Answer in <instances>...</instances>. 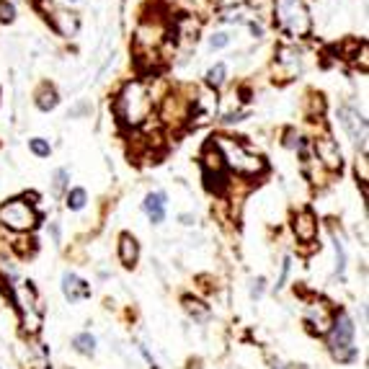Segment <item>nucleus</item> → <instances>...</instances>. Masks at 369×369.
Returning <instances> with one entry per match:
<instances>
[{"instance_id":"3","label":"nucleus","mask_w":369,"mask_h":369,"mask_svg":"<svg viewBox=\"0 0 369 369\" xmlns=\"http://www.w3.org/2000/svg\"><path fill=\"white\" fill-rule=\"evenodd\" d=\"M274 23L289 39H308L313 31V16L305 0H274Z\"/></svg>"},{"instance_id":"8","label":"nucleus","mask_w":369,"mask_h":369,"mask_svg":"<svg viewBox=\"0 0 369 369\" xmlns=\"http://www.w3.org/2000/svg\"><path fill=\"white\" fill-rule=\"evenodd\" d=\"M313 158L325 174H341V168H344V152L328 132L313 140Z\"/></svg>"},{"instance_id":"18","label":"nucleus","mask_w":369,"mask_h":369,"mask_svg":"<svg viewBox=\"0 0 369 369\" xmlns=\"http://www.w3.org/2000/svg\"><path fill=\"white\" fill-rule=\"evenodd\" d=\"M227 83V65L225 62H214L210 70H207V75H204V85L212 88V91H217L222 85Z\"/></svg>"},{"instance_id":"7","label":"nucleus","mask_w":369,"mask_h":369,"mask_svg":"<svg viewBox=\"0 0 369 369\" xmlns=\"http://www.w3.org/2000/svg\"><path fill=\"white\" fill-rule=\"evenodd\" d=\"M11 294H13V302L21 310L23 328L29 333H37L39 325H42V308H39V294L34 289V284L31 282H21V286Z\"/></svg>"},{"instance_id":"15","label":"nucleus","mask_w":369,"mask_h":369,"mask_svg":"<svg viewBox=\"0 0 369 369\" xmlns=\"http://www.w3.org/2000/svg\"><path fill=\"white\" fill-rule=\"evenodd\" d=\"M62 294H65V300L68 302H80V300H85V297H91V286L85 284L80 277L68 272L62 277Z\"/></svg>"},{"instance_id":"24","label":"nucleus","mask_w":369,"mask_h":369,"mask_svg":"<svg viewBox=\"0 0 369 369\" xmlns=\"http://www.w3.org/2000/svg\"><path fill=\"white\" fill-rule=\"evenodd\" d=\"M16 21V6L11 0H0V23H13Z\"/></svg>"},{"instance_id":"16","label":"nucleus","mask_w":369,"mask_h":369,"mask_svg":"<svg viewBox=\"0 0 369 369\" xmlns=\"http://www.w3.org/2000/svg\"><path fill=\"white\" fill-rule=\"evenodd\" d=\"M116 250H119V261L127 266V269H132V266L140 261V243H137V238L132 233H121L119 235Z\"/></svg>"},{"instance_id":"10","label":"nucleus","mask_w":369,"mask_h":369,"mask_svg":"<svg viewBox=\"0 0 369 369\" xmlns=\"http://www.w3.org/2000/svg\"><path fill=\"white\" fill-rule=\"evenodd\" d=\"M292 233L297 238L300 246L310 248L317 243V235H320V222H317V214L310 207H302L292 214Z\"/></svg>"},{"instance_id":"29","label":"nucleus","mask_w":369,"mask_h":369,"mask_svg":"<svg viewBox=\"0 0 369 369\" xmlns=\"http://www.w3.org/2000/svg\"><path fill=\"white\" fill-rule=\"evenodd\" d=\"M289 269H292V258L286 256L284 261H282V274H279V282H277V289H282V286L286 284V277H289Z\"/></svg>"},{"instance_id":"23","label":"nucleus","mask_w":369,"mask_h":369,"mask_svg":"<svg viewBox=\"0 0 369 369\" xmlns=\"http://www.w3.org/2000/svg\"><path fill=\"white\" fill-rule=\"evenodd\" d=\"M356 179L362 181L364 199H367V181H369V163H367V152H362V158L356 160Z\"/></svg>"},{"instance_id":"1","label":"nucleus","mask_w":369,"mask_h":369,"mask_svg":"<svg viewBox=\"0 0 369 369\" xmlns=\"http://www.w3.org/2000/svg\"><path fill=\"white\" fill-rule=\"evenodd\" d=\"M155 104H158V98H155L152 85L147 80H143V78H135V80H127L121 85L119 93L114 96L111 109L121 127L143 129L152 119Z\"/></svg>"},{"instance_id":"6","label":"nucleus","mask_w":369,"mask_h":369,"mask_svg":"<svg viewBox=\"0 0 369 369\" xmlns=\"http://www.w3.org/2000/svg\"><path fill=\"white\" fill-rule=\"evenodd\" d=\"M202 174L207 179V186L214 188L217 194H222L227 186H230V174H227L225 163H222V155L214 147V143H207L202 150Z\"/></svg>"},{"instance_id":"22","label":"nucleus","mask_w":369,"mask_h":369,"mask_svg":"<svg viewBox=\"0 0 369 369\" xmlns=\"http://www.w3.org/2000/svg\"><path fill=\"white\" fill-rule=\"evenodd\" d=\"M68 181H70V171L68 168H57L52 176V191L54 194H62L65 188H68Z\"/></svg>"},{"instance_id":"17","label":"nucleus","mask_w":369,"mask_h":369,"mask_svg":"<svg viewBox=\"0 0 369 369\" xmlns=\"http://www.w3.org/2000/svg\"><path fill=\"white\" fill-rule=\"evenodd\" d=\"M34 104H37L39 111H52V109H57V104H60V93H57L54 85L42 83L37 88V93H34Z\"/></svg>"},{"instance_id":"12","label":"nucleus","mask_w":369,"mask_h":369,"mask_svg":"<svg viewBox=\"0 0 369 369\" xmlns=\"http://www.w3.org/2000/svg\"><path fill=\"white\" fill-rule=\"evenodd\" d=\"M47 18H49V26L54 29V34H60L62 39H73L78 34V29H80L78 13H73L68 8H54L52 3H49Z\"/></svg>"},{"instance_id":"21","label":"nucleus","mask_w":369,"mask_h":369,"mask_svg":"<svg viewBox=\"0 0 369 369\" xmlns=\"http://www.w3.org/2000/svg\"><path fill=\"white\" fill-rule=\"evenodd\" d=\"M29 150L37 155V158H49V152H52V145L47 143L44 137H34L29 140Z\"/></svg>"},{"instance_id":"4","label":"nucleus","mask_w":369,"mask_h":369,"mask_svg":"<svg viewBox=\"0 0 369 369\" xmlns=\"http://www.w3.org/2000/svg\"><path fill=\"white\" fill-rule=\"evenodd\" d=\"M0 225L18 235H26L31 233V230H37L39 212L37 207H34V202H29L26 196H16V199L3 202L0 204Z\"/></svg>"},{"instance_id":"13","label":"nucleus","mask_w":369,"mask_h":369,"mask_svg":"<svg viewBox=\"0 0 369 369\" xmlns=\"http://www.w3.org/2000/svg\"><path fill=\"white\" fill-rule=\"evenodd\" d=\"M333 313L331 308H328V302H323V300H317V302H313L308 308V313H305V320H308V325H310V331L313 333H328V328H331V323H333Z\"/></svg>"},{"instance_id":"25","label":"nucleus","mask_w":369,"mask_h":369,"mask_svg":"<svg viewBox=\"0 0 369 369\" xmlns=\"http://www.w3.org/2000/svg\"><path fill=\"white\" fill-rule=\"evenodd\" d=\"M230 42H233V37H230L227 31H214V34L210 37V47H212V49H225Z\"/></svg>"},{"instance_id":"32","label":"nucleus","mask_w":369,"mask_h":369,"mask_svg":"<svg viewBox=\"0 0 369 369\" xmlns=\"http://www.w3.org/2000/svg\"><path fill=\"white\" fill-rule=\"evenodd\" d=\"M179 219H181V225H194V222H196L194 214H181Z\"/></svg>"},{"instance_id":"2","label":"nucleus","mask_w":369,"mask_h":369,"mask_svg":"<svg viewBox=\"0 0 369 369\" xmlns=\"http://www.w3.org/2000/svg\"><path fill=\"white\" fill-rule=\"evenodd\" d=\"M212 143H214V147L222 155L227 174H235L241 179H258V176L266 174V160L258 152L250 150L243 140L230 135H217L212 137Z\"/></svg>"},{"instance_id":"20","label":"nucleus","mask_w":369,"mask_h":369,"mask_svg":"<svg viewBox=\"0 0 369 369\" xmlns=\"http://www.w3.org/2000/svg\"><path fill=\"white\" fill-rule=\"evenodd\" d=\"M73 346L80 354H93L96 351V339H93L91 333H78L75 339H73Z\"/></svg>"},{"instance_id":"28","label":"nucleus","mask_w":369,"mask_h":369,"mask_svg":"<svg viewBox=\"0 0 369 369\" xmlns=\"http://www.w3.org/2000/svg\"><path fill=\"white\" fill-rule=\"evenodd\" d=\"M336 258H339V264H336L339 277H344V269H346V250H344V243L341 241H336Z\"/></svg>"},{"instance_id":"31","label":"nucleus","mask_w":369,"mask_h":369,"mask_svg":"<svg viewBox=\"0 0 369 369\" xmlns=\"http://www.w3.org/2000/svg\"><path fill=\"white\" fill-rule=\"evenodd\" d=\"M264 284H266V279L264 277H258L256 282H253V289H250V297H261V294H264Z\"/></svg>"},{"instance_id":"19","label":"nucleus","mask_w":369,"mask_h":369,"mask_svg":"<svg viewBox=\"0 0 369 369\" xmlns=\"http://www.w3.org/2000/svg\"><path fill=\"white\" fill-rule=\"evenodd\" d=\"M65 204H68V210L80 212L85 204H88V191H85V188H80V186L68 188V194H65Z\"/></svg>"},{"instance_id":"33","label":"nucleus","mask_w":369,"mask_h":369,"mask_svg":"<svg viewBox=\"0 0 369 369\" xmlns=\"http://www.w3.org/2000/svg\"><path fill=\"white\" fill-rule=\"evenodd\" d=\"M73 3H78V0H73Z\"/></svg>"},{"instance_id":"9","label":"nucleus","mask_w":369,"mask_h":369,"mask_svg":"<svg viewBox=\"0 0 369 369\" xmlns=\"http://www.w3.org/2000/svg\"><path fill=\"white\" fill-rule=\"evenodd\" d=\"M339 124L344 127L351 140L359 145V150L367 152V140H369V124H367V116H364L356 106H341L339 109Z\"/></svg>"},{"instance_id":"30","label":"nucleus","mask_w":369,"mask_h":369,"mask_svg":"<svg viewBox=\"0 0 369 369\" xmlns=\"http://www.w3.org/2000/svg\"><path fill=\"white\" fill-rule=\"evenodd\" d=\"M83 114H91V104H88V101H80L78 106H73L68 116H73V119H75V116H83Z\"/></svg>"},{"instance_id":"14","label":"nucleus","mask_w":369,"mask_h":369,"mask_svg":"<svg viewBox=\"0 0 369 369\" xmlns=\"http://www.w3.org/2000/svg\"><path fill=\"white\" fill-rule=\"evenodd\" d=\"M143 210L145 214L150 217L152 225H160L163 219H166V210H168V196L163 191H150V194L145 196L143 202Z\"/></svg>"},{"instance_id":"11","label":"nucleus","mask_w":369,"mask_h":369,"mask_svg":"<svg viewBox=\"0 0 369 369\" xmlns=\"http://www.w3.org/2000/svg\"><path fill=\"white\" fill-rule=\"evenodd\" d=\"M274 73H279V80H292L302 73V52L292 44H282L277 49Z\"/></svg>"},{"instance_id":"27","label":"nucleus","mask_w":369,"mask_h":369,"mask_svg":"<svg viewBox=\"0 0 369 369\" xmlns=\"http://www.w3.org/2000/svg\"><path fill=\"white\" fill-rule=\"evenodd\" d=\"M183 302H186V310H188V313H191V315H196V317H199V320H204V317H207V310L199 308L202 302L191 300V297H186V300H183Z\"/></svg>"},{"instance_id":"5","label":"nucleus","mask_w":369,"mask_h":369,"mask_svg":"<svg viewBox=\"0 0 369 369\" xmlns=\"http://www.w3.org/2000/svg\"><path fill=\"white\" fill-rule=\"evenodd\" d=\"M331 336H328V346H331L333 356L339 359V362H351L356 356V346H354V320L349 313L339 310L336 315H333V323H331Z\"/></svg>"},{"instance_id":"26","label":"nucleus","mask_w":369,"mask_h":369,"mask_svg":"<svg viewBox=\"0 0 369 369\" xmlns=\"http://www.w3.org/2000/svg\"><path fill=\"white\" fill-rule=\"evenodd\" d=\"M284 147H289V150H300L302 147V137L297 129H286L284 132Z\"/></svg>"}]
</instances>
